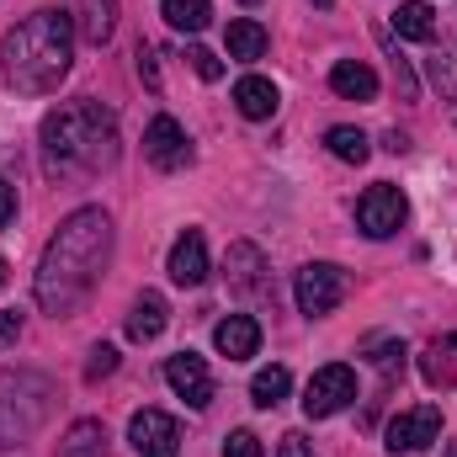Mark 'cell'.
Instances as JSON below:
<instances>
[{
	"instance_id": "obj_1",
	"label": "cell",
	"mask_w": 457,
	"mask_h": 457,
	"mask_svg": "<svg viewBox=\"0 0 457 457\" xmlns=\"http://www.w3.org/2000/svg\"><path fill=\"white\" fill-rule=\"evenodd\" d=\"M107 266H112V219L102 208H75L48 239L37 277H32L43 314H54V320L80 314L86 298L96 293V282L107 277Z\"/></svg>"
},
{
	"instance_id": "obj_2",
	"label": "cell",
	"mask_w": 457,
	"mask_h": 457,
	"mask_svg": "<svg viewBox=\"0 0 457 457\" xmlns=\"http://www.w3.org/2000/svg\"><path fill=\"white\" fill-rule=\"evenodd\" d=\"M0 59H5V80L21 96L59 91V80L75 64V16L70 11H32V16H21L5 32Z\"/></svg>"
},
{
	"instance_id": "obj_3",
	"label": "cell",
	"mask_w": 457,
	"mask_h": 457,
	"mask_svg": "<svg viewBox=\"0 0 457 457\" xmlns=\"http://www.w3.org/2000/svg\"><path fill=\"white\" fill-rule=\"evenodd\" d=\"M43 160L48 176L107 170L117 165V117L102 102H70L43 117Z\"/></svg>"
},
{
	"instance_id": "obj_4",
	"label": "cell",
	"mask_w": 457,
	"mask_h": 457,
	"mask_svg": "<svg viewBox=\"0 0 457 457\" xmlns=\"http://www.w3.org/2000/svg\"><path fill=\"white\" fill-rule=\"evenodd\" d=\"M54 378L32 372V367H5L0 372V447H21L27 436L43 431V420L54 415Z\"/></svg>"
},
{
	"instance_id": "obj_5",
	"label": "cell",
	"mask_w": 457,
	"mask_h": 457,
	"mask_svg": "<svg viewBox=\"0 0 457 457\" xmlns=\"http://www.w3.org/2000/svg\"><path fill=\"white\" fill-rule=\"evenodd\" d=\"M345 271L341 266H330V261H314V266H303L298 271V282H293V293H298V309L309 314V320H325V314H336L345 303Z\"/></svg>"
},
{
	"instance_id": "obj_6",
	"label": "cell",
	"mask_w": 457,
	"mask_h": 457,
	"mask_svg": "<svg viewBox=\"0 0 457 457\" xmlns=\"http://www.w3.org/2000/svg\"><path fill=\"white\" fill-rule=\"evenodd\" d=\"M351 399H356V372H351L345 361H330V367H320V372L309 378V388H303V415H309V420H330V415H341Z\"/></svg>"
},
{
	"instance_id": "obj_7",
	"label": "cell",
	"mask_w": 457,
	"mask_h": 457,
	"mask_svg": "<svg viewBox=\"0 0 457 457\" xmlns=\"http://www.w3.org/2000/svg\"><path fill=\"white\" fill-rule=\"evenodd\" d=\"M404 213H410V203H404V192H399L394 181H378V187H367V192L356 197V224H361L367 239H388V234H399Z\"/></svg>"
},
{
	"instance_id": "obj_8",
	"label": "cell",
	"mask_w": 457,
	"mask_h": 457,
	"mask_svg": "<svg viewBox=\"0 0 457 457\" xmlns=\"http://www.w3.org/2000/svg\"><path fill=\"white\" fill-rule=\"evenodd\" d=\"M442 436V410L436 404H415V410H399L388 420V453H426L431 442Z\"/></svg>"
},
{
	"instance_id": "obj_9",
	"label": "cell",
	"mask_w": 457,
	"mask_h": 457,
	"mask_svg": "<svg viewBox=\"0 0 457 457\" xmlns=\"http://www.w3.org/2000/svg\"><path fill=\"white\" fill-rule=\"evenodd\" d=\"M128 442H133L138 457H176L181 453V426L165 410H138L128 420Z\"/></svg>"
},
{
	"instance_id": "obj_10",
	"label": "cell",
	"mask_w": 457,
	"mask_h": 457,
	"mask_svg": "<svg viewBox=\"0 0 457 457\" xmlns=\"http://www.w3.org/2000/svg\"><path fill=\"white\" fill-rule=\"evenodd\" d=\"M144 154H149V165H160V170H181V165H192V138H187V128H181L176 117L160 112L144 128Z\"/></svg>"
},
{
	"instance_id": "obj_11",
	"label": "cell",
	"mask_w": 457,
	"mask_h": 457,
	"mask_svg": "<svg viewBox=\"0 0 457 457\" xmlns=\"http://www.w3.org/2000/svg\"><path fill=\"white\" fill-rule=\"evenodd\" d=\"M165 383H170L192 410H208V404H213V372H208V361H203L197 351H176V356L165 361Z\"/></svg>"
},
{
	"instance_id": "obj_12",
	"label": "cell",
	"mask_w": 457,
	"mask_h": 457,
	"mask_svg": "<svg viewBox=\"0 0 457 457\" xmlns=\"http://www.w3.org/2000/svg\"><path fill=\"white\" fill-rule=\"evenodd\" d=\"M224 277L228 287L239 293V298H261L266 287H271V271H266V255L250 245V239H234L224 255Z\"/></svg>"
},
{
	"instance_id": "obj_13",
	"label": "cell",
	"mask_w": 457,
	"mask_h": 457,
	"mask_svg": "<svg viewBox=\"0 0 457 457\" xmlns=\"http://www.w3.org/2000/svg\"><path fill=\"white\" fill-rule=\"evenodd\" d=\"M170 282L176 287H203L208 282V239H203V228H187L176 245H170Z\"/></svg>"
},
{
	"instance_id": "obj_14",
	"label": "cell",
	"mask_w": 457,
	"mask_h": 457,
	"mask_svg": "<svg viewBox=\"0 0 457 457\" xmlns=\"http://www.w3.org/2000/svg\"><path fill=\"white\" fill-rule=\"evenodd\" d=\"M213 345L224 351L228 361H245V356L261 351V325L250 314H228V320H219V330H213Z\"/></svg>"
},
{
	"instance_id": "obj_15",
	"label": "cell",
	"mask_w": 457,
	"mask_h": 457,
	"mask_svg": "<svg viewBox=\"0 0 457 457\" xmlns=\"http://www.w3.org/2000/svg\"><path fill=\"white\" fill-rule=\"evenodd\" d=\"M165 325H170L165 298H160V293H138L133 309H128V336H133V341H160Z\"/></svg>"
},
{
	"instance_id": "obj_16",
	"label": "cell",
	"mask_w": 457,
	"mask_h": 457,
	"mask_svg": "<svg viewBox=\"0 0 457 457\" xmlns=\"http://www.w3.org/2000/svg\"><path fill=\"white\" fill-rule=\"evenodd\" d=\"M277 86L266 80V75H245L239 86H234V107L239 117H250V122H266V117H277Z\"/></svg>"
},
{
	"instance_id": "obj_17",
	"label": "cell",
	"mask_w": 457,
	"mask_h": 457,
	"mask_svg": "<svg viewBox=\"0 0 457 457\" xmlns=\"http://www.w3.org/2000/svg\"><path fill=\"white\" fill-rule=\"evenodd\" d=\"M330 91L345 96V102H372V96H378V75H372L361 59H341V64L330 70Z\"/></svg>"
},
{
	"instance_id": "obj_18",
	"label": "cell",
	"mask_w": 457,
	"mask_h": 457,
	"mask_svg": "<svg viewBox=\"0 0 457 457\" xmlns=\"http://www.w3.org/2000/svg\"><path fill=\"white\" fill-rule=\"evenodd\" d=\"M80 37L86 43H112V32H117V0H80Z\"/></svg>"
},
{
	"instance_id": "obj_19",
	"label": "cell",
	"mask_w": 457,
	"mask_h": 457,
	"mask_svg": "<svg viewBox=\"0 0 457 457\" xmlns=\"http://www.w3.org/2000/svg\"><path fill=\"white\" fill-rule=\"evenodd\" d=\"M224 43H228V59H239V64H250V59H261L266 54V27L261 21H250V16H239V21H228V32H224Z\"/></svg>"
},
{
	"instance_id": "obj_20",
	"label": "cell",
	"mask_w": 457,
	"mask_h": 457,
	"mask_svg": "<svg viewBox=\"0 0 457 457\" xmlns=\"http://www.w3.org/2000/svg\"><path fill=\"white\" fill-rule=\"evenodd\" d=\"M59 457H107V426L102 420H75L59 442Z\"/></svg>"
},
{
	"instance_id": "obj_21",
	"label": "cell",
	"mask_w": 457,
	"mask_h": 457,
	"mask_svg": "<svg viewBox=\"0 0 457 457\" xmlns=\"http://www.w3.org/2000/svg\"><path fill=\"white\" fill-rule=\"evenodd\" d=\"M394 32L410 37V43H431V37H436V11H431L426 0H404V5L394 11Z\"/></svg>"
},
{
	"instance_id": "obj_22",
	"label": "cell",
	"mask_w": 457,
	"mask_h": 457,
	"mask_svg": "<svg viewBox=\"0 0 457 457\" xmlns=\"http://www.w3.org/2000/svg\"><path fill=\"white\" fill-rule=\"evenodd\" d=\"M287 388H293V372H287V367H261V372L250 378V399H255V410H277V404L287 399Z\"/></svg>"
},
{
	"instance_id": "obj_23",
	"label": "cell",
	"mask_w": 457,
	"mask_h": 457,
	"mask_svg": "<svg viewBox=\"0 0 457 457\" xmlns=\"http://www.w3.org/2000/svg\"><path fill=\"white\" fill-rule=\"evenodd\" d=\"M160 16L176 27V32H203L213 21V5L208 0H160Z\"/></svg>"
},
{
	"instance_id": "obj_24",
	"label": "cell",
	"mask_w": 457,
	"mask_h": 457,
	"mask_svg": "<svg viewBox=\"0 0 457 457\" xmlns=\"http://www.w3.org/2000/svg\"><path fill=\"white\" fill-rule=\"evenodd\" d=\"M325 149H330V154H336V160H345V165H361V160H367V154H372V144H367V133H361V128H330V133H325Z\"/></svg>"
},
{
	"instance_id": "obj_25",
	"label": "cell",
	"mask_w": 457,
	"mask_h": 457,
	"mask_svg": "<svg viewBox=\"0 0 457 457\" xmlns=\"http://www.w3.org/2000/svg\"><path fill=\"white\" fill-rule=\"evenodd\" d=\"M367 361L383 372V383H394V378L404 372V341H394V336H372V341H367Z\"/></svg>"
},
{
	"instance_id": "obj_26",
	"label": "cell",
	"mask_w": 457,
	"mask_h": 457,
	"mask_svg": "<svg viewBox=\"0 0 457 457\" xmlns=\"http://www.w3.org/2000/svg\"><path fill=\"white\" fill-rule=\"evenodd\" d=\"M420 372H426L431 388H453V361L442 356V345H431V351L420 356Z\"/></svg>"
},
{
	"instance_id": "obj_27",
	"label": "cell",
	"mask_w": 457,
	"mask_h": 457,
	"mask_svg": "<svg viewBox=\"0 0 457 457\" xmlns=\"http://www.w3.org/2000/svg\"><path fill=\"white\" fill-rule=\"evenodd\" d=\"M187 64H192L203 80H224V59H219V54H208V48H187Z\"/></svg>"
},
{
	"instance_id": "obj_28",
	"label": "cell",
	"mask_w": 457,
	"mask_h": 457,
	"mask_svg": "<svg viewBox=\"0 0 457 457\" xmlns=\"http://www.w3.org/2000/svg\"><path fill=\"white\" fill-rule=\"evenodd\" d=\"M431 80H436V91L453 102V96H457V59H447V54H442V59H431Z\"/></svg>"
},
{
	"instance_id": "obj_29",
	"label": "cell",
	"mask_w": 457,
	"mask_h": 457,
	"mask_svg": "<svg viewBox=\"0 0 457 457\" xmlns=\"http://www.w3.org/2000/svg\"><path fill=\"white\" fill-rule=\"evenodd\" d=\"M224 457H261V436H255V431H228Z\"/></svg>"
},
{
	"instance_id": "obj_30",
	"label": "cell",
	"mask_w": 457,
	"mask_h": 457,
	"mask_svg": "<svg viewBox=\"0 0 457 457\" xmlns=\"http://www.w3.org/2000/svg\"><path fill=\"white\" fill-rule=\"evenodd\" d=\"M112 372H117V351H112V345H96V351H91V361H86V378L96 383V378H112Z\"/></svg>"
},
{
	"instance_id": "obj_31",
	"label": "cell",
	"mask_w": 457,
	"mask_h": 457,
	"mask_svg": "<svg viewBox=\"0 0 457 457\" xmlns=\"http://www.w3.org/2000/svg\"><path fill=\"white\" fill-rule=\"evenodd\" d=\"M138 75H144L149 91H160V64H154V48L149 43H138Z\"/></svg>"
},
{
	"instance_id": "obj_32",
	"label": "cell",
	"mask_w": 457,
	"mask_h": 457,
	"mask_svg": "<svg viewBox=\"0 0 457 457\" xmlns=\"http://www.w3.org/2000/svg\"><path fill=\"white\" fill-rule=\"evenodd\" d=\"M16 336H21V314L16 309H0V351L16 345Z\"/></svg>"
},
{
	"instance_id": "obj_33",
	"label": "cell",
	"mask_w": 457,
	"mask_h": 457,
	"mask_svg": "<svg viewBox=\"0 0 457 457\" xmlns=\"http://www.w3.org/2000/svg\"><path fill=\"white\" fill-rule=\"evenodd\" d=\"M11 219H16V187H11V181H0V228L11 224Z\"/></svg>"
},
{
	"instance_id": "obj_34",
	"label": "cell",
	"mask_w": 457,
	"mask_h": 457,
	"mask_svg": "<svg viewBox=\"0 0 457 457\" xmlns=\"http://www.w3.org/2000/svg\"><path fill=\"white\" fill-rule=\"evenodd\" d=\"M277 457H314V447H309L303 436H282V447H277Z\"/></svg>"
},
{
	"instance_id": "obj_35",
	"label": "cell",
	"mask_w": 457,
	"mask_h": 457,
	"mask_svg": "<svg viewBox=\"0 0 457 457\" xmlns=\"http://www.w3.org/2000/svg\"><path fill=\"white\" fill-rule=\"evenodd\" d=\"M383 149H394V154H404V149H410V138H404V133H388V138H383Z\"/></svg>"
},
{
	"instance_id": "obj_36",
	"label": "cell",
	"mask_w": 457,
	"mask_h": 457,
	"mask_svg": "<svg viewBox=\"0 0 457 457\" xmlns=\"http://www.w3.org/2000/svg\"><path fill=\"white\" fill-rule=\"evenodd\" d=\"M0 287H5V255H0Z\"/></svg>"
},
{
	"instance_id": "obj_37",
	"label": "cell",
	"mask_w": 457,
	"mask_h": 457,
	"mask_svg": "<svg viewBox=\"0 0 457 457\" xmlns=\"http://www.w3.org/2000/svg\"><path fill=\"white\" fill-rule=\"evenodd\" d=\"M447 457H457V442H453V447H447Z\"/></svg>"
},
{
	"instance_id": "obj_38",
	"label": "cell",
	"mask_w": 457,
	"mask_h": 457,
	"mask_svg": "<svg viewBox=\"0 0 457 457\" xmlns=\"http://www.w3.org/2000/svg\"><path fill=\"white\" fill-rule=\"evenodd\" d=\"M314 5H330V0H314Z\"/></svg>"
},
{
	"instance_id": "obj_39",
	"label": "cell",
	"mask_w": 457,
	"mask_h": 457,
	"mask_svg": "<svg viewBox=\"0 0 457 457\" xmlns=\"http://www.w3.org/2000/svg\"><path fill=\"white\" fill-rule=\"evenodd\" d=\"M245 5H255V0H245Z\"/></svg>"
}]
</instances>
